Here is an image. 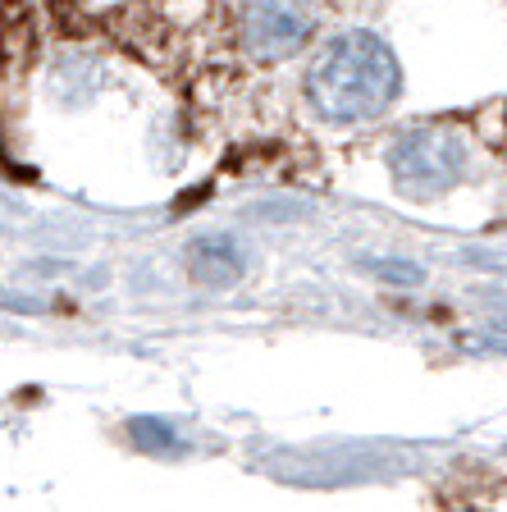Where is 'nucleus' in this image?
Instances as JSON below:
<instances>
[{"instance_id": "1", "label": "nucleus", "mask_w": 507, "mask_h": 512, "mask_svg": "<svg viewBox=\"0 0 507 512\" xmlns=\"http://www.w3.org/2000/svg\"><path fill=\"white\" fill-rule=\"evenodd\" d=\"M307 110L329 128L384 119L402 96V64L375 28L334 32L302 74Z\"/></svg>"}, {"instance_id": "2", "label": "nucleus", "mask_w": 507, "mask_h": 512, "mask_svg": "<svg viewBox=\"0 0 507 512\" xmlns=\"http://www.w3.org/2000/svg\"><path fill=\"white\" fill-rule=\"evenodd\" d=\"M384 165H389V179L402 197L434 202V197L453 192L466 179L471 151H466V142L457 138L453 128L416 124V128H402L398 138L389 142Z\"/></svg>"}, {"instance_id": "3", "label": "nucleus", "mask_w": 507, "mask_h": 512, "mask_svg": "<svg viewBox=\"0 0 507 512\" xmlns=\"http://www.w3.org/2000/svg\"><path fill=\"white\" fill-rule=\"evenodd\" d=\"M320 32V0H238V46L256 64H284Z\"/></svg>"}, {"instance_id": "5", "label": "nucleus", "mask_w": 507, "mask_h": 512, "mask_svg": "<svg viewBox=\"0 0 507 512\" xmlns=\"http://www.w3.org/2000/svg\"><path fill=\"white\" fill-rule=\"evenodd\" d=\"M128 439L142 453H174L179 448V435H174V426H169L165 416H133L128 421Z\"/></svg>"}, {"instance_id": "6", "label": "nucleus", "mask_w": 507, "mask_h": 512, "mask_svg": "<svg viewBox=\"0 0 507 512\" xmlns=\"http://www.w3.org/2000/svg\"><path fill=\"white\" fill-rule=\"evenodd\" d=\"M370 275H380L384 284H402V288H416L425 284V270L416 261H398V256H384V261H366Z\"/></svg>"}, {"instance_id": "4", "label": "nucleus", "mask_w": 507, "mask_h": 512, "mask_svg": "<svg viewBox=\"0 0 507 512\" xmlns=\"http://www.w3.org/2000/svg\"><path fill=\"white\" fill-rule=\"evenodd\" d=\"M188 270L206 288H229L247 275V252L229 234H206L188 247Z\"/></svg>"}]
</instances>
